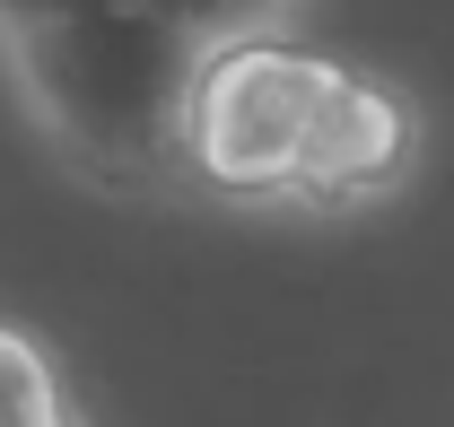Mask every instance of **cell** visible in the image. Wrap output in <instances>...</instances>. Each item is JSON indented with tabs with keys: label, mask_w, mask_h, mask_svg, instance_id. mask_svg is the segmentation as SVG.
<instances>
[{
	"label": "cell",
	"mask_w": 454,
	"mask_h": 427,
	"mask_svg": "<svg viewBox=\"0 0 454 427\" xmlns=\"http://www.w3.org/2000/svg\"><path fill=\"white\" fill-rule=\"evenodd\" d=\"M411 158V113L367 70L297 44H219L201 53L184 113V175L245 201H349L394 183Z\"/></svg>",
	"instance_id": "1"
},
{
	"label": "cell",
	"mask_w": 454,
	"mask_h": 427,
	"mask_svg": "<svg viewBox=\"0 0 454 427\" xmlns=\"http://www.w3.org/2000/svg\"><path fill=\"white\" fill-rule=\"evenodd\" d=\"M9 88L44 122L61 158L114 192H158L184 175V113L201 79V44L149 18L140 0L70 9L0 35Z\"/></svg>",
	"instance_id": "2"
},
{
	"label": "cell",
	"mask_w": 454,
	"mask_h": 427,
	"mask_svg": "<svg viewBox=\"0 0 454 427\" xmlns=\"http://www.w3.org/2000/svg\"><path fill=\"white\" fill-rule=\"evenodd\" d=\"M140 9L167 18L175 35H192L201 53H219V44H254V35H271L288 0H140Z\"/></svg>",
	"instance_id": "3"
},
{
	"label": "cell",
	"mask_w": 454,
	"mask_h": 427,
	"mask_svg": "<svg viewBox=\"0 0 454 427\" xmlns=\"http://www.w3.org/2000/svg\"><path fill=\"white\" fill-rule=\"evenodd\" d=\"M44 419H61V375L27 331L0 322V427H44Z\"/></svg>",
	"instance_id": "4"
},
{
	"label": "cell",
	"mask_w": 454,
	"mask_h": 427,
	"mask_svg": "<svg viewBox=\"0 0 454 427\" xmlns=\"http://www.w3.org/2000/svg\"><path fill=\"white\" fill-rule=\"evenodd\" d=\"M70 9H106V0H0V35H9V27H44V18H70Z\"/></svg>",
	"instance_id": "5"
},
{
	"label": "cell",
	"mask_w": 454,
	"mask_h": 427,
	"mask_svg": "<svg viewBox=\"0 0 454 427\" xmlns=\"http://www.w3.org/2000/svg\"><path fill=\"white\" fill-rule=\"evenodd\" d=\"M44 427H79V419H70V410H61V419H44Z\"/></svg>",
	"instance_id": "6"
}]
</instances>
